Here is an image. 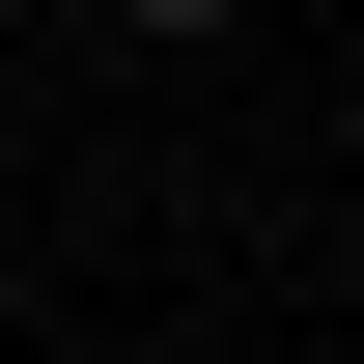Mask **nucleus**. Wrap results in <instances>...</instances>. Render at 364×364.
Returning <instances> with one entry per match:
<instances>
[{"label": "nucleus", "mask_w": 364, "mask_h": 364, "mask_svg": "<svg viewBox=\"0 0 364 364\" xmlns=\"http://www.w3.org/2000/svg\"><path fill=\"white\" fill-rule=\"evenodd\" d=\"M112 28H168V56H196V28H225V0H112Z\"/></svg>", "instance_id": "f257e3e1"}]
</instances>
